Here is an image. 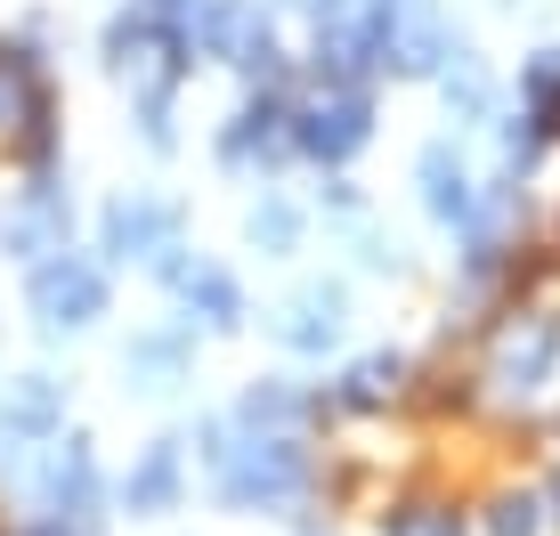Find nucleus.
I'll return each instance as SVG.
<instances>
[{"mask_svg":"<svg viewBox=\"0 0 560 536\" xmlns=\"http://www.w3.org/2000/svg\"><path fill=\"white\" fill-rule=\"evenodd\" d=\"M0 244H9V253H25V260L66 253V196H57V187H25V196L0 212Z\"/></svg>","mask_w":560,"mask_h":536,"instance_id":"7","label":"nucleus"},{"mask_svg":"<svg viewBox=\"0 0 560 536\" xmlns=\"http://www.w3.org/2000/svg\"><path fill=\"white\" fill-rule=\"evenodd\" d=\"M422 203H431V220H447V228L479 220V187H471V171H463V155L447 139L422 147Z\"/></svg>","mask_w":560,"mask_h":536,"instance_id":"8","label":"nucleus"},{"mask_svg":"<svg viewBox=\"0 0 560 536\" xmlns=\"http://www.w3.org/2000/svg\"><path fill=\"white\" fill-rule=\"evenodd\" d=\"M0 130H16L33 155H49V82H42L25 42L0 49Z\"/></svg>","mask_w":560,"mask_h":536,"instance_id":"5","label":"nucleus"},{"mask_svg":"<svg viewBox=\"0 0 560 536\" xmlns=\"http://www.w3.org/2000/svg\"><path fill=\"white\" fill-rule=\"evenodd\" d=\"M253 244L293 253V244H301V212H293V203H260V212H253Z\"/></svg>","mask_w":560,"mask_h":536,"instance_id":"15","label":"nucleus"},{"mask_svg":"<svg viewBox=\"0 0 560 536\" xmlns=\"http://www.w3.org/2000/svg\"><path fill=\"white\" fill-rule=\"evenodd\" d=\"M552 358H560V325H552V317H528V334H512L504 358H495V382H512V391H536V382L552 374Z\"/></svg>","mask_w":560,"mask_h":536,"instance_id":"9","label":"nucleus"},{"mask_svg":"<svg viewBox=\"0 0 560 536\" xmlns=\"http://www.w3.org/2000/svg\"><path fill=\"white\" fill-rule=\"evenodd\" d=\"M171 236H179V203H163V196L106 203V253L114 260H154V253H171Z\"/></svg>","mask_w":560,"mask_h":536,"instance_id":"6","label":"nucleus"},{"mask_svg":"<svg viewBox=\"0 0 560 536\" xmlns=\"http://www.w3.org/2000/svg\"><path fill=\"white\" fill-rule=\"evenodd\" d=\"M398 382V358H365V366L350 374V407H374V398H390Z\"/></svg>","mask_w":560,"mask_h":536,"instance_id":"17","label":"nucleus"},{"mask_svg":"<svg viewBox=\"0 0 560 536\" xmlns=\"http://www.w3.org/2000/svg\"><path fill=\"white\" fill-rule=\"evenodd\" d=\"M171 496H179V447H147V464L130 471V512H163Z\"/></svg>","mask_w":560,"mask_h":536,"instance_id":"13","label":"nucleus"},{"mask_svg":"<svg viewBox=\"0 0 560 536\" xmlns=\"http://www.w3.org/2000/svg\"><path fill=\"white\" fill-rule=\"evenodd\" d=\"M520 98H528V123L552 139V130H560V49L528 57V73H520Z\"/></svg>","mask_w":560,"mask_h":536,"instance_id":"14","label":"nucleus"},{"mask_svg":"<svg viewBox=\"0 0 560 536\" xmlns=\"http://www.w3.org/2000/svg\"><path fill=\"white\" fill-rule=\"evenodd\" d=\"M301 480H308V464H301L293 439H253L244 455L220 447V496L228 504H293Z\"/></svg>","mask_w":560,"mask_h":536,"instance_id":"1","label":"nucleus"},{"mask_svg":"<svg viewBox=\"0 0 560 536\" xmlns=\"http://www.w3.org/2000/svg\"><path fill=\"white\" fill-rule=\"evenodd\" d=\"M211 49V57H228V66H244V73H260L268 57H277V33H268V16L253 9V0H196V16H187V49Z\"/></svg>","mask_w":560,"mask_h":536,"instance_id":"3","label":"nucleus"},{"mask_svg":"<svg viewBox=\"0 0 560 536\" xmlns=\"http://www.w3.org/2000/svg\"><path fill=\"white\" fill-rule=\"evenodd\" d=\"M33 317H42L49 334H73V325L106 317V277L82 253H49L33 268Z\"/></svg>","mask_w":560,"mask_h":536,"instance_id":"2","label":"nucleus"},{"mask_svg":"<svg viewBox=\"0 0 560 536\" xmlns=\"http://www.w3.org/2000/svg\"><path fill=\"white\" fill-rule=\"evenodd\" d=\"M382 536H463V528H455V512H439V504H407V512H390Z\"/></svg>","mask_w":560,"mask_h":536,"instance_id":"16","label":"nucleus"},{"mask_svg":"<svg viewBox=\"0 0 560 536\" xmlns=\"http://www.w3.org/2000/svg\"><path fill=\"white\" fill-rule=\"evenodd\" d=\"M365 139H374V106H365V90H325V98L293 123V147L317 155V163H350Z\"/></svg>","mask_w":560,"mask_h":536,"instance_id":"4","label":"nucleus"},{"mask_svg":"<svg viewBox=\"0 0 560 536\" xmlns=\"http://www.w3.org/2000/svg\"><path fill=\"white\" fill-rule=\"evenodd\" d=\"M277 334L293 341V350H325V341L341 334V293H334V284L293 293V301H284V317H277Z\"/></svg>","mask_w":560,"mask_h":536,"instance_id":"10","label":"nucleus"},{"mask_svg":"<svg viewBox=\"0 0 560 536\" xmlns=\"http://www.w3.org/2000/svg\"><path fill=\"white\" fill-rule=\"evenodd\" d=\"M495 536H536V496H504L495 504Z\"/></svg>","mask_w":560,"mask_h":536,"instance_id":"18","label":"nucleus"},{"mask_svg":"<svg viewBox=\"0 0 560 536\" xmlns=\"http://www.w3.org/2000/svg\"><path fill=\"white\" fill-rule=\"evenodd\" d=\"M171 284H179L187 301H196V310L211 317V325H236L244 317V301H236V277H228V268H211V260H196V268H171Z\"/></svg>","mask_w":560,"mask_h":536,"instance_id":"12","label":"nucleus"},{"mask_svg":"<svg viewBox=\"0 0 560 536\" xmlns=\"http://www.w3.org/2000/svg\"><path fill=\"white\" fill-rule=\"evenodd\" d=\"M277 147H284V106H277V98H253L236 123H228L220 155H228V163H268Z\"/></svg>","mask_w":560,"mask_h":536,"instance_id":"11","label":"nucleus"}]
</instances>
